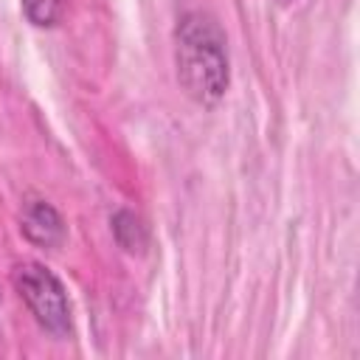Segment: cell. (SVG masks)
Returning <instances> with one entry per match:
<instances>
[{
	"label": "cell",
	"mask_w": 360,
	"mask_h": 360,
	"mask_svg": "<svg viewBox=\"0 0 360 360\" xmlns=\"http://www.w3.org/2000/svg\"><path fill=\"white\" fill-rule=\"evenodd\" d=\"M14 284H17L20 298L25 301L28 312L45 332H51L56 338L70 332V323H73L70 298H68L62 278L53 270H48L45 264H37V262H25L14 270Z\"/></svg>",
	"instance_id": "2"
},
{
	"label": "cell",
	"mask_w": 360,
	"mask_h": 360,
	"mask_svg": "<svg viewBox=\"0 0 360 360\" xmlns=\"http://www.w3.org/2000/svg\"><path fill=\"white\" fill-rule=\"evenodd\" d=\"M65 3L68 0H20L25 20L37 28H53L65 14Z\"/></svg>",
	"instance_id": "5"
},
{
	"label": "cell",
	"mask_w": 360,
	"mask_h": 360,
	"mask_svg": "<svg viewBox=\"0 0 360 360\" xmlns=\"http://www.w3.org/2000/svg\"><path fill=\"white\" fill-rule=\"evenodd\" d=\"M112 236L115 242L127 250V253H141L149 242V233H146V225L141 222L138 214L121 208L115 217H112Z\"/></svg>",
	"instance_id": "4"
},
{
	"label": "cell",
	"mask_w": 360,
	"mask_h": 360,
	"mask_svg": "<svg viewBox=\"0 0 360 360\" xmlns=\"http://www.w3.org/2000/svg\"><path fill=\"white\" fill-rule=\"evenodd\" d=\"M174 65L183 93L202 104L214 107L222 101L231 84V59L228 39L219 22L205 11H186L174 31Z\"/></svg>",
	"instance_id": "1"
},
{
	"label": "cell",
	"mask_w": 360,
	"mask_h": 360,
	"mask_svg": "<svg viewBox=\"0 0 360 360\" xmlns=\"http://www.w3.org/2000/svg\"><path fill=\"white\" fill-rule=\"evenodd\" d=\"M20 231L37 248H59L68 236V225H65L62 214L48 200H39V197H31L22 205Z\"/></svg>",
	"instance_id": "3"
}]
</instances>
